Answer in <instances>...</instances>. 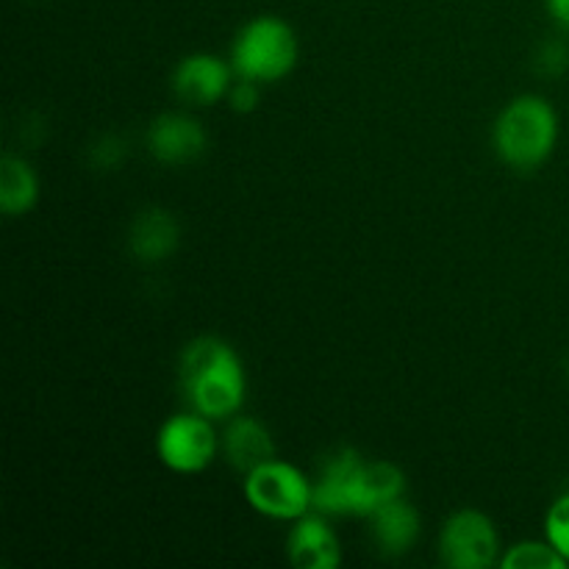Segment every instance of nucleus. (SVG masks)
<instances>
[{
    "mask_svg": "<svg viewBox=\"0 0 569 569\" xmlns=\"http://www.w3.org/2000/svg\"><path fill=\"white\" fill-rule=\"evenodd\" d=\"M406 495V476L395 461L365 459L359 450H333L315 481V511L326 517H370Z\"/></svg>",
    "mask_w": 569,
    "mask_h": 569,
    "instance_id": "obj_1",
    "label": "nucleus"
},
{
    "mask_svg": "<svg viewBox=\"0 0 569 569\" xmlns=\"http://www.w3.org/2000/svg\"><path fill=\"white\" fill-rule=\"evenodd\" d=\"M183 400L209 420H231L248 400V372L237 350L220 337H198L178 361Z\"/></svg>",
    "mask_w": 569,
    "mask_h": 569,
    "instance_id": "obj_2",
    "label": "nucleus"
},
{
    "mask_svg": "<svg viewBox=\"0 0 569 569\" xmlns=\"http://www.w3.org/2000/svg\"><path fill=\"white\" fill-rule=\"evenodd\" d=\"M559 111L542 94H520L509 100L492 128V144L506 167L520 172L539 170L559 144Z\"/></svg>",
    "mask_w": 569,
    "mask_h": 569,
    "instance_id": "obj_3",
    "label": "nucleus"
},
{
    "mask_svg": "<svg viewBox=\"0 0 569 569\" xmlns=\"http://www.w3.org/2000/svg\"><path fill=\"white\" fill-rule=\"evenodd\" d=\"M300 56L298 33L287 20L261 14L244 22L231 44V67L237 78L278 83L295 70Z\"/></svg>",
    "mask_w": 569,
    "mask_h": 569,
    "instance_id": "obj_4",
    "label": "nucleus"
},
{
    "mask_svg": "<svg viewBox=\"0 0 569 569\" xmlns=\"http://www.w3.org/2000/svg\"><path fill=\"white\" fill-rule=\"evenodd\" d=\"M244 498L267 520L295 522L315 511V483L300 467L276 456L244 476Z\"/></svg>",
    "mask_w": 569,
    "mask_h": 569,
    "instance_id": "obj_5",
    "label": "nucleus"
},
{
    "mask_svg": "<svg viewBox=\"0 0 569 569\" xmlns=\"http://www.w3.org/2000/svg\"><path fill=\"white\" fill-rule=\"evenodd\" d=\"M222 439L217 437L214 420L198 411H181L161 422L156 433V453L167 470L178 476H194L214 465Z\"/></svg>",
    "mask_w": 569,
    "mask_h": 569,
    "instance_id": "obj_6",
    "label": "nucleus"
},
{
    "mask_svg": "<svg viewBox=\"0 0 569 569\" xmlns=\"http://www.w3.org/2000/svg\"><path fill=\"white\" fill-rule=\"evenodd\" d=\"M439 559L450 569L500 567L503 545L492 517L478 509L453 511L439 531Z\"/></svg>",
    "mask_w": 569,
    "mask_h": 569,
    "instance_id": "obj_7",
    "label": "nucleus"
},
{
    "mask_svg": "<svg viewBox=\"0 0 569 569\" xmlns=\"http://www.w3.org/2000/svg\"><path fill=\"white\" fill-rule=\"evenodd\" d=\"M231 61L220 59L217 53H189L176 64L170 76V87L178 100L187 106H214L228 98L233 87Z\"/></svg>",
    "mask_w": 569,
    "mask_h": 569,
    "instance_id": "obj_8",
    "label": "nucleus"
},
{
    "mask_svg": "<svg viewBox=\"0 0 569 569\" xmlns=\"http://www.w3.org/2000/svg\"><path fill=\"white\" fill-rule=\"evenodd\" d=\"M144 144L161 164H189L206 153L209 133H206L203 122L194 117L183 114V111H167L150 122Z\"/></svg>",
    "mask_w": 569,
    "mask_h": 569,
    "instance_id": "obj_9",
    "label": "nucleus"
},
{
    "mask_svg": "<svg viewBox=\"0 0 569 569\" xmlns=\"http://www.w3.org/2000/svg\"><path fill=\"white\" fill-rule=\"evenodd\" d=\"M287 559L298 569H337L342 567V542L326 515L309 511L295 526L287 537Z\"/></svg>",
    "mask_w": 569,
    "mask_h": 569,
    "instance_id": "obj_10",
    "label": "nucleus"
},
{
    "mask_svg": "<svg viewBox=\"0 0 569 569\" xmlns=\"http://www.w3.org/2000/svg\"><path fill=\"white\" fill-rule=\"evenodd\" d=\"M222 456L237 472L248 476L264 461L276 459V439L270 428L248 415H233L222 433Z\"/></svg>",
    "mask_w": 569,
    "mask_h": 569,
    "instance_id": "obj_11",
    "label": "nucleus"
},
{
    "mask_svg": "<svg viewBox=\"0 0 569 569\" xmlns=\"http://www.w3.org/2000/svg\"><path fill=\"white\" fill-rule=\"evenodd\" d=\"M367 520H370V537L376 542V548L383 556H392V559L409 553L422 531L420 511L415 509V503L406 500V495L383 503Z\"/></svg>",
    "mask_w": 569,
    "mask_h": 569,
    "instance_id": "obj_12",
    "label": "nucleus"
},
{
    "mask_svg": "<svg viewBox=\"0 0 569 569\" xmlns=\"http://www.w3.org/2000/svg\"><path fill=\"white\" fill-rule=\"evenodd\" d=\"M178 242H181V226L172 211L153 206L133 217L131 231H128V250L144 264H159L170 259Z\"/></svg>",
    "mask_w": 569,
    "mask_h": 569,
    "instance_id": "obj_13",
    "label": "nucleus"
},
{
    "mask_svg": "<svg viewBox=\"0 0 569 569\" xmlns=\"http://www.w3.org/2000/svg\"><path fill=\"white\" fill-rule=\"evenodd\" d=\"M39 203V176L28 159L6 153L0 161V209L6 217H22Z\"/></svg>",
    "mask_w": 569,
    "mask_h": 569,
    "instance_id": "obj_14",
    "label": "nucleus"
},
{
    "mask_svg": "<svg viewBox=\"0 0 569 569\" xmlns=\"http://www.w3.org/2000/svg\"><path fill=\"white\" fill-rule=\"evenodd\" d=\"M569 565L548 539H522L503 550L500 569H567Z\"/></svg>",
    "mask_w": 569,
    "mask_h": 569,
    "instance_id": "obj_15",
    "label": "nucleus"
},
{
    "mask_svg": "<svg viewBox=\"0 0 569 569\" xmlns=\"http://www.w3.org/2000/svg\"><path fill=\"white\" fill-rule=\"evenodd\" d=\"M545 539L569 565V492L559 495L545 515Z\"/></svg>",
    "mask_w": 569,
    "mask_h": 569,
    "instance_id": "obj_16",
    "label": "nucleus"
},
{
    "mask_svg": "<svg viewBox=\"0 0 569 569\" xmlns=\"http://www.w3.org/2000/svg\"><path fill=\"white\" fill-rule=\"evenodd\" d=\"M259 100H261V83L250 81V78H237L231 92H228V103H231V109L239 111V114L253 111L256 106H259Z\"/></svg>",
    "mask_w": 569,
    "mask_h": 569,
    "instance_id": "obj_17",
    "label": "nucleus"
},
{
    "mask_svg": "<svg viewBox=\"0 0 569 569\" xmlns=\"http://www.w3.org/2000/svg\"><path fill=\"white\" fill-rule=\"evenodd\" d=\"M567 64H569V50L565 42L542 44V50H539L537 56L539 72H545V76H559V72H565Z\"/></svg>",
    "mask_w": 569,
    "mask_h": 569,
    "instance_id": "obj_18",
    "label": "nucleus"
},
{
    "mask_svg": "<svg viewBox=\"0 0 569 569\" xmlns=\"http://www.w3.org/2000/svg\"><path fill=\"white\" fill-rule=\"evenodd\" d=\"M545 6H548L550 20L569 31V0H545Z\"/></svg>",
    "mask_w": 569,
    "mask_h": 569,
    "instance_id": "obj_19",
    "label": "nucleus"
},
{
    "mask_svg": "<svg viewBox=\"0 0 569 569\" xmlns=\"http://www.w3.org/2000/svg\"><path fill=\"white\" fill-rule=\"evenodd\" d=\"M567 372H569V361H567Z\"/></svg>",
    "mask_w": 569,
    "mask_h": 569,
    "instance_id": "obj_20",
    "label": "nucleus"
}]
</instances>
